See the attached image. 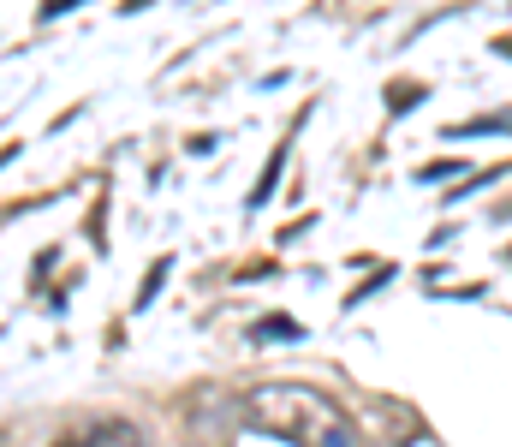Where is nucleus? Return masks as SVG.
<instances>
[{"mask_svg": "<svg viewBox=\"0 0 512 447\" xmlns=\"http://www.w3.org/2000/svg\"><path fill=\"white\" fill-rule=\"evenodd\" d=\"M483 132H512V108L489 114V120H471V126H447V138H483Z\"/></svg>", "mask_w": 512, "mask_h": 447, "instance_id": "3", "label": "nucleus"}, {"mask_svg": "<svg viewBox=\"0 0 512 447\" xmlns=\"http://www.w3.org/2000/svg\"><path fill=\"white\" fill-rule=\"evenodd\" d=\"M60 447H149V442H143V430H131V424H90V430L66 436Z\"/></svg>", "mask_w": 512, "mask_h": 447, "instance_id": "2", "label": "nucleus"}, {"mask_svg": "<svg viewBox=\"0 0 512 447\" xmlns=\"http://www.w3.org/2000/svg\"><path fill=\"white\" fill-rule=\"evenodd\" d=\"M245 418L268 436H286L298 447H358V430L346 424V412L316 394V388H292V382H268L245 400Z\"/></svg>", "mask_w": 512, "mask_h": 447, "instance_id": "1", "label": "nucleus"}]
</instances>
